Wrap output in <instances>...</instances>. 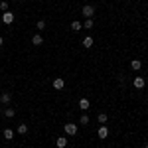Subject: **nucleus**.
I'll return each instance as SVG.
<instances>
[{
  "label": "nucleus",
  "mask_w": 148,
  "mask_h": 148,
  "mask_svg": "<svg viewBox=\"0 0 148 148\" xmlns=\"http://www.w3.org/2000/svg\"><path fill=\"white\" fill-rule=\"evenodd\" d=\"M63 128H65V134H69V136H73V134L77 132V125H75V123H67Z\"/></svg>",
  "instance_id": "obj_1"
},
{
  "label": "nucleus",
  "mask_w": 148,
  "mask_h": 148,
  "mask_svg": "<svg viewBox=\"0 0 148 148\" xmlns=\"http://www.w3.org/2000/svg\"><path fill=\"white\" fill-rule=\"evenodd\" d=\"M83 16H85V18H93V16H95V8H93L91 4H87V6H83Z\"/></svg>",
  "instance_id": "obj_2"
},
{
  "label": "nucleus",
  "mask_w": 148,
  "mask_h": 148,
  "mask_svg": "<svg viewBox=\"0 0 148 148\" xmlns=\"http://www.w3.org/2000/svg\"><path fill=\"white\" fill-rule=\"evenodd\" d=\"M2 22L4 24H12L14 22V14H12V12H4V14H2Z\"/></svg>",
  "instance_id": "obj_3"
},
{
  "label": "nucleus",
  "mask_w": 148,
  "mask_h": 148,
  "mask_svg": "<svg viewBox=\"0 0 148 148\" xmlns=\"http://www.w3.org/2000/svg\"><path fill=\"white\" fill-rule=\"evenodd\" d=\"M144 85H146V79L144 77H134V87L136 89H144Z\"/></svg>",
  "instance_id": "obj_4"
},
{
  "label": "nucleus",
  "mask_w": 148,
  "mask_h": 148,
  "mask_svg": "<svg viewBox=\"0 0 148 148\" xmlns=\"http://www.w3.org/2000/svg\"><path fill=\"white\" fill-rule=\"evenodd\" d=\"M63 85H65L63 77H57V79H53V89H63Z\"/></svg>",
  "instance_id": "obj_5"
},
{
  "label": "nucleus",
  "mask_w": 148,
  "mask_h": 148,
  "mask_svg": "<svg viewBox=\"0 0 148 148\" xmlns=\"http://www.w3.org/2000/svg\"><path fill=\"white\" fill-rule=\"evenodd\" d=\"M89 107H91L89 99H79V109H81V111H87Z\"/></svg>",
  "instance_id": "obj_6"
},
{
  "label": "nucleus",
  "mask_w": 148,
  "mask_h": 148,
  "mask_svg": "<svg viewBox=\"0 0 148 148\" xmlns=\"http://www.w3.org/2000/svg\"><path fill=\"white\" fill-rule=\"evenodd\" d=\"M97 136H99V138H107V136H109V128L103 125L101 128H99V132H97Z\"/></svg>",
  "instance_id": "obj_7"
},
{
  "label": "nucleus",
  "mask_w": 148,
  "mask_h": 148,
  "mask_svg": "<svg viewBox=\"0 0 148 148\" xmlns=\"http://www.w3.org/2000/svg\"><path fill=\"white\" fill-rule=\"evenodd\" d=\"M32 44H34V46H42V44H44V38H42L40 34L32 36Z\"/></svg>",
  "instance_id": "obj_8"
},
{
  "label": "nucleus",
  "mask_w": 148,
  "mask_h": 148,
  "mask_svg": "<svg viewBox=\"0 0 148 148\" xmlns=\"http://www.w3.org/2000/svg\"><path fill=\"white\" fill-rule=\"evenodd\" d=\"M10 99H12L10 93H2V95H0V103H2V105H8V103H10Z\"/></svg>",
  "instance_id": "obj_9"
},
{
  "label": "nucleus",
  "mask_w": 148,
  "mask_h": 148,
  "mask_svg": "<svg viewBox=\"0 0 148 148\" xmlns=\"http://www.w3.org/2000/svg\"><path fill=\"white\" fill-rule=\"evenodd\" d=\"M130 67L134 69V71H138V69L142 67V61H140V59H132V61H130Z\"/></svg>",
  "instance_id": "obj_10"
},
{
  "label": "nucleus",
  "mask_w": 148,
  "mask_h": 148,
  "mask_svg": "<svg viewBox=\"0 0 148 148\" xmlns=\"http://www.w3.org/2000/svg\"><path fill=\"white\" fill-rule=\"evenodd\" d=\"M2 136H4V140H12V138H14V130H10V128H6V130L2 132Z\"/></svg>",
  "instance_id": "obj_11"
},
{
  "label": "nucleus",
  "mask_w": 148,
  "mask_h": 148,
  "mask_svg": "<svg viewBox=\"0 0 148 148\" xmlns=\"http://www.w3.org/2000/svg\"><path fill=\"white\" fill-rule=\"evenodd\" d=\"M56 144H57V148H65V146H67V138H63V136H61V138H57V140H56Z\"/></svg>",
  "instance_id": "obj_12"
},
{
  "label": "nucleus",
  "mask_w": 148,
  "mask_h": 148,
  "mask_svg": "<svg viewBox=\"0 0 148 148\" xmlns=\"http://www.w3.org/2000/svg\"><path fill=\"white\" fill-rule=\"evenodd\" d=\"M95 42H93V38L91 36H87V38H83V47H91Z\"/></svg>",
  "instance_id": "obj_13"
},
{
  "label": "nucleus",
  "mask_w": 148,
  "mask_h": 148,
  "mask_svg": "<svg viewBox=\"0 0 148 148\" xmlns=\"http://www.w3.org/2000/svg\"><path fill=\"white\" fill-rule=\"evenodd\" d=\"M81 28H83V24H81V22H71V30H73V32H79Z\"/></svg>",
  "instance_id": "obj_14"
},
{
  "label": "nucleus",
  "mask_w": 148,
  "mask_h": 148,
  "mask_svg": "<svg viewBox=\"0 0 148 148\" xmlns=\"http://www.w3.org/2000/svg\"><path fill=\"white\" fill-rule=\"evenodd\" d=\"M97 121H99L101 125H105V123L109 121V116H107V114H105V113H101V114H99V116H97Z\"/></svg>",
  "instance_id": "obj_15"
},
{
  "label": "nucleus",
  "mask_w": 148,
  "mask_h": 148,
  "mask_svg": "<svg viewBox=\"0 0 148 148\" xmlns=\"http://www.w3.org/2000/svg\"><path fill=\"white\" fill-rule=\"evenodd\" d=\"M26 132H28V126L24 125V123H22V125H18V134H26Z\"/></svg>",
  "instance_id": "obj_16"
},
{
  "label": "nucleus",
  "mask_w": 148,
  "mask_h": 148,
  "mask_svg": "<svg viewBox=\"0 0 148 148\" xmlns=\"http://www.w3.org/2000/svg\"><path fill=\"white\" fill-rule=\"evenodd\" d=\"M93 18H87V20H85V24H83V28H87V30H89V28H93Z\"/></svg>",
  "instance_id": "obj_17"
},
{
  "label": "nucleus",
  "mask_w": 148,
  "mask_h": 148,
  "mask_svg": "<svg viewBox=\"0 0 148 148\" xmlns=\"http://www.w3.org/2000/svg\"><path fill=\"white\" fill-rule=\"evenodd\" d=\"M79 125H83V126H85V125H89V116H87V114H83V116L79 119Z\"/></svg>",
  "instance_id": "obj_18"
},
{
  "label": "nucleus",
  "mask_w": 148,
  "mask_h": 148,
  "mask_svg": "<svg viewBox=\"0 0 148 148\" xmlns=\"http://www.w3.org/2000/svg\"><path fill=\"white\" fill-rule=\"evenodd\" d=\"M4 114H6V116H8V119H12V116H14V114H16V111H14V109H6V111H4Z\"/></svg>",
  "instance_id": "obj_19"
},
{
  "label": "nucleus",
  "mask_w": 148,
  "mask_h": 148,
  "mask_svg": "<svg viewBox=\"0 0 148 148\" xmlns=\"http://www.w3.org/2000/svg\"><path fill=\"white\" fill-rule=\"evenodd\" d=\"M0 10H2V12L8 10V2H6V0H0Z\"/></svg>",
  "instance_id": "obj_20"
},
{
  "label": "nucleus",
  "mask_w": 148,
  "mask_h": 148,
  "mask_svg": "<svg viewBox=\"0 0 148 148\" xmlns=\"http://www.w3.org/2000/svg\"><path fill=\"white\" fill-rule=\"evenodd\" d=\"M36 28H38V30H46V22H44V20H38Z\"/></svg>",
  "instance_id": "obj_21"
},
{
  "label": "nucleus",
  "mask_w": 148,
  "mask_h": 148,
  "mask_svg": "<svg viewBox=\"0 0 148 148\" xmlns=\"http://www.w3.org/2000/svg\"><path fill=\"white\" fill-rule=\"evenodd\" d=\"M2 44H4V40H2V36H0V46H2Z\"/></svg>",
  "instance_id": "obj_22"
},
{
  "label": "nucleus",
  "mask_w": 148,
  "mask_h": 148,
  "mask_svg": "<svg viewBox=\"0 0 148 148\" xmlns=\"http://www.w3.org/2000/svg\"><path fill=\"white\" fill-rule=\"evenodd\" d=\"M0 114H2V109H0Z\"/></svg>",
  "instance_id": "obj_23"
},
{
  "label": "nucleus",
  "mask_w": 148,
  "mask_h": 148,
  "mask_svg": "<svg viewBox=\"0 0 148 148\" xmlns=\"http://www.w3.org/2000/svg\"><path fill=\"white\" fill-rule=\"evenodd\" d=\"M146 148H148V142H146Z\"/></svg>",
  "instance_id": "obj_24"
}]
</instances>
